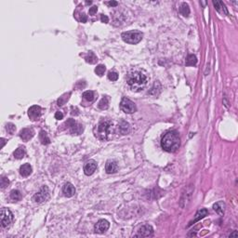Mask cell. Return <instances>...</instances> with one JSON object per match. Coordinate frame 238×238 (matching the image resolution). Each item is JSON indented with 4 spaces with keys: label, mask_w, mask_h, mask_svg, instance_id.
Masks as SVG:
<instances>
[{
    "label": "cell",
    "mask_w": 238,
    "mask_h": 238,
    "mask_svg": "<svg viewBox=\"0 0 238 238\" xmlns=\"http://www.w3.org/2000/svg\"><path fill=\"white\" fill-rule=\"evenodd\" d=\"M126 80L127 87L132 91L139 92L146 88L149 82V76L146 71L140 69V68H135L127 73Z\"/></svg>",
    "instance_id": "obj_1"
},
{
    "label": "cell",
    "mask_w": 238,
    "mask_h": 238,
    "mask_svg": "<svg viewBox=\"0 0 238 238\" xmlns=\"http://www.w3.org/2000/svg\"><path fill=\"white\" fill-rule=\"evenodd\" d=\"M181 144L180 135L177 131L172 130L166 132L161 140V146L162 148L168 153L176 152Z\"/></svg>",
    "instance_id": "obj_2"
},
{
    "label": "cell",
    "mask_w": 238,
    "mask_h": 238,
    "mask_svg": "<svg viewBox=\"0 0 238 238\" xmlns=\"http://www.w3.org/2000/svg\"><path fill=\"white\" fill-rule=\"evenodd\" d=\"M95 137L99 141H108L114 134V124L112 121L105 119L100 121L94 128Z\"/></svg>",
    "instance_id": "obj_3"
},
{
    "label": "cell",
    "mask_w": 238,
    "mask_h": 238,
    "mask_svg": "<svg viewBox=\"0 0 238 238\" xmlns=\"http://www.w3.org/2000/svg\"><path fill=\"white\" fill-rule=\"evenodd\" d=\"M142 33L138 31V30H133V31H128L125 32L121 35L122 39L128 44H138L142 39Z\"/></svg>",
    "instance_id": "obj_4"
},
{
    "label": "cell",
    "mask_w": 238,
    "mask_h": 238,
    "mask_svg": "<svg viewBox=\"0 0 238 238\" xmlns=\"http://www.w3.org/2000/svg\"><path fill=\"white\" fill-rule=\"evenodd\" d=\"M0 219H1V226L3 228H9L13 221V214L10 209L4 208L1 209Z\"/></svg>",
    "instance_id": "obj_5"
},
{
    "label": "cell",
    "mask_w": 238,
    "mask_h": 238,
    "mask_svg": "<svg viewBox=\"0 0 238 238\" xmlns=\"http://www.w3.org/2000/svg\"><path fill=\"white\" fill-rule=\"evenodd\" d=\"M49 199V190L47 186H43L39 192H37L33 197V200L36 203L41 204Z\"/></svg>",
    "instance_id": "obj_6"
},
{
    "label": "cell",
    "mask_w": 238,
    "mask_h": 238,
    "mask_svg": "<svg viewBox=\"0 0 238 238\" xmlns=\"http://www.w3.org/2000/svg\"><path fill=\"white\" fill-rule=\"evenodd\" d=\"M120 109L126 114H133L136 112V110H137L135 103L132 100H130L129 99H127V98L122 99L121 103H120Z\"/></svg>",
    "instance_id": "obj_7"
},
{
    "label": "cell",
    "mask_w": 238,
    "mask_h": 238,
    "mask_svg": "<svg viewBox=\"0 0 238 238\" xmlns=\"http://www.w3.org/2000/svg\"><path fill=\"white\" fill-rule=\"evenodd\" d=\"M110 227V223L106 220H99L94 226V230L98 233H103L105 232Z\"/></svg>",
    "instance_id": "obj_8"
},
{
    "label": "cell",
    "mask_w": 238,
    "mask_h": 238,
    "mask_svg": "<svg viewBox=\"0 0 238 238\" xmlns=\"http://www.w3.org/2000/svg\"><path fill=\"white\" fill-rule=\"evenodd\" d=\"M42 115V108L37 105H33L29 108L28 115L32 120H37Z\"/></svg>",
    "instance_id": "obj_9"
},
{
    "label": "cell",
    "mask_w": 238,
    "mask_h": 238,
    "mask_svg": "<svg viewBox=\"0 0 238 238\" xmlns=\"http://www.w3.org/2000/svg\"><path fill=\"white\" fill-rule=\"evenodd\" d=\"M154 233V229L151 225H143L142 226L139 231H138V234H136L135 236H142V237H148L153 235Z\"/></svg>",
    "instance_id": "obj_10"
},
{
    "label": "cell",
    "mask_w": 238,
    "mask_h": 238,
    "mask_svg": "<svg viewBox=\"0 0 238 238\" xmlns=\"http://www.w3.org/2000/svg\"><path fill=\"white\" fill-rule=\"evenodd\" d=\"M97 169V163L94 160H89L84 166V172L87 176L92 175Z\"/></svg>",
    "instance_id": "obj_11"
},
{
    "label": "cell",
    "mask_w": 238,
    "mask_h": 238,
    "mask_svg": "<svg viewBox=\"0 0 238 238\" xmlns=\"http://www.w3.org/2000/svg\"><path fill=\"white\" fill-rule=\"evenodd\" d=\"M33 135H35V131L33 128H23L20 132V137L23 142H28L30 141Z\"/></svg>",
    "instance_id": "obj_12"
},
{
    "label": "cell",
    "mask_w": 238,
    "mask_h": 238,
    "mask_svg": "<svg viewBox=\"0 0 238 238\" xmlns=\"http://www.w3.org/2000/svg\"><path fill=\"white\" fill-rule=\"evenodd\" d=\"M62 192L64 193L65 196L67 197H72L75 195L76 193V188L74 187V185L70 182H67L64 184L63 188H62Z\"/></svg>",
    "instance_id": "obj_13"
},
{
    "label": "cell",
    "mask_w": 238,
    "mask_h": 238,
    "mask_svg": "<svg viewBox=\"0 0 238 238\" xmlns=\"http://www.w3.org/2000/svg\"><path fill=\"white\" fill-rule=\"evenodd\" d=\"M117 164L115 161L114 160H108L106 165H105V170L108 174H113V173H115L117 171Z\"/></svg>",
    "instance_id": "obj_14"
},
{
    "label": "cell",
    "mask_w": 238,
    "mask_h": 238,
    "mask_svg": "<svg viewBox=\"0 0 238 238\" xmlns=\"http://www.w3.org/2000/svg\"><path fill=\"white\" fill-rule=\"evenodd\" d=\"M208 214H209L208 209H199V210L196 212V214H195V218H194V220H193V221H191V222H190L189 226L193 225V223H195L196 221H199L201 219L205 218Z\"/></svg>",
    "instance_id": "obj_15"
},
{
    "label": "cell",
    "mask_w": 238,
    "mask_h": 238,
    "mask_svg": "<svg viewBox=\"0 0 238 238\" xmlns=\"http://www.w3.org/2000/svg\"><path fill=\"white\" fill-rule=\"evenodd\" d=\"M118 131L121 135H127L130 132V126L126 121H121L118 124Z\"/></svg>",
    "instance_id": "obj_16"
},
{
    "label": "cell",
    "mask_w": 238,
    "mask_h": 238,
    "mask_svg": "<svg viewBox=\"0 0 238 238\" xmlns=\"http://www.w3.org/2000/svg\"><path fill=\"white\" fill-rule=\"evenodd\" d=\"M33 171L32 169V166H30V164H24L22 165L21 167H20V174L22 176V177H28L31 175Z\"/></svg>",
    "instance_id": "obj_17"
},
{
    "label": "cell",
    "mask_w": 238,
    "mask_h": 238,
    "mask_svg": "<svg viewBox=\"0 0 238 238\" xmlns=\"http://www.w3.org/2000/svg\"><path fill=\"white\" fill-rule=\"evenodd\" d=\"M213 5L216 9V10L221 14H228V10H227V8L226 6L224 5L223 2L221 1H213Z\"/></svg>",
    "instance_id": "obj_18"
},
{
    "label": "cell",
    "mask_w": 238,
    "mask_h": 238,
    "mask_svg": "<svg viewBox=\"0 0 238 238\" xmlns=\"http://www.w3.org/2000/svg\"><path fill=\"white\" fill-rule=\"evenodd\" d=\"M109 101H110V97L109 96H104L103 99L99 100V103L98 104L99 108L100 110H106L109 107Z\"/></svg>",
    "instance_id": "obj_19"
},
{
    "label": "cell",
    "mask_w": 238,
    "mask_h": 238,
    "mask_svg": "<svg viewBox=\"0 0 238 238\" xmlns=\"http://www.w3.org/2000/svg\"><path fill=\"white\" fill-rule=\"evenodd\" d=\"M224 209H225V204L222 201H219L213 205V209L220 215H222L224 213Z\"/></svg>",
    "instance_id": "obj_20"
},
{
    "label": "cell",
    "mask_w": 238,
    "mask_h": 238,
    "mask_svg": "<svg viewBox=\"0 0 238 238\" xmlns=\"http://www.w3.org/2000/svg\"><path fill=\"white\" fill-rule=\"evenodd\" d=\"M82 97H83V99H84L85 100L91 103V101H93L94 99H95V93H94V91H92V90H87V91H85V92L83 93Z\"/></svg>",
    "instance_id": "obj_21"
},
{
    "label": "cell",
    "mask_w": 238,
    "mask_h": 238,
    "mask_svg": "<svg viewBox=\"0 0 238 238\" xmlns=\"http://www.w3.org/2000/svg\"><path fill=\"white\" fill-rule=\"evenodd\" d=\"M39 140H40L41 143L44 144V145H47V144L50 143V139L49 138L48 134L45 131H41L39 133Z\"/></svg>",
    "instance_id": "obj_22"
},
{
    "label": "cell",
    "mask_w": 238,
    "mask_h": 238,
    "mask_svg": "<svg viewBox=\"0 0 238 238\" xmlns=\"http://www.w3.org/2000/svg\"><path fill=\"white\" fill-rule=\"evenodd\" d=\"M70 131L72 134H76V135H79L82 131H83V126L78 124V123H76L71 128H70Z\"/></svg>",
    "instance_id": "obj_23"
},
{
    "label": "cell",
    "mask_w": 238,
    "mask_h": 238,
    "mask_svg": "<svg viewBox=\"0 0 238 238\" xmlns=\"http://www.w3.org/2000/svg\"><path fill=\"white\" fill-rule=\"evenodd\" d=\"M14 157L16 159H21L24 157L25 155V148L24 147H19L18 149H16V151L13 154Z\"/></svg>",
    "instance_id": "obj_24"
},
{
    "label": "cell",
    "mask_w": 238,
    "mask_h": 238,
    "mask_svg": "<svg viewBox=\"0 0 238 238\" xmlns=\"http://www.w3.org/2000/svg\"><path fill=\"white\" fill-rule=\"evenodd\" d=\"M10 197L12 201H20L21 199V193L18 190H12L10 193Z\"/></svg>",
    "instance_id": "obj_25"
},
{
    "label": "cell",
    "mask_w": 238,
    "mask_h": 238,
    "mask_svg": "<svg viewBox=\"0 0 238 238\" xmlns=\"http://www.w3.org/2000/svg\"><path fill=\"white\" fill-rule=\"evenodd\" d=\"M180 12L181 13V15H183L184 17H188L190 14V8L188 6V4L186 3H182L181 8H180Z\"/></svg>",
    "instance_id": "obj_26"
},
{
    "label": "cell",
    "mask_w": 238,
    "mask_h": 238,
    "mask_svg": "<svg viewBox=\"0 0 238 238\" xmlns=\"http://www.w3.org/2000/svg\"><path fill=\"white\" fill-rule=\"evenodd\" d=\"M85 60H86V61L87 62H88V63H90V64H94V63H96V61H97V57H96V55L93 53V52H88V54L85 57Z\"/></svg>",
    "instance_id": "obj_27"
},
{
    "label": "cell",
    "mask_w": 238,
    "mask_h": 238,
    "mask_svg": "<svg viewBox=\"0 0 238 238\" xmlns=\"http://www.w3.org/2000/svg\"><path fill=\"white\" fill-rule=\"evenodd\" d=\"M196 62H197V59H196L195 55L191 54L186 59V65L187 66H193V65L196 64Z\"/></svg>",
    "instance_id": "obj_28"
},
{
    "label": "cell",
    "mask_w": 238,
    "mask_h": 238,
    "mask_svg": "<svg viewBox=\"0 0 238 238\" xmlns=\"http://www.w3.org/2000/svg\"><path fill=\"white\" fill-rule=\"evenodd\" d=\"M105 70H106L105 66H104V65H103V64H99V65H98V66L96 67L95 73H96L99 76H103V74H104Z\"/></svg>",
    "instance_id": "obj_29"
},
{
    "label": "cell",
    "mask_w": 238,
    "mask_h": 238,
    "mask_svg": "<svg viewBox=\"0 0 238 238\" xmlns=\"http://www.w3.org/2000/svg\"><path fill=\"white\" fill-rule=\"evenodd\" d=\"M70 94L71 93H68V94H64V95H62L61 97H60V99H58V105L59 106H61V105H63L66 101L69 99V96H70Z\"/></svg>",
    "instance_id": "obj_30"
},
{
    "label": "cell",
    "mask_w": 238,
    "mask_h": 238,
    "mask_svg": "<svg viewBox=\"0 0 238 238\" xmlns=\"http://www.w3.org/2000/svg\"><path fill=\"white\" fill-rule=\"evenodd\" d=\"M6 129H7V131L10 133V134H13L14 132H15V130H16V127H15V125H13L12 123H9V124H7V126H6Z\"/></svg>",
    "instance_id": "obj_31"
},
{
    "label": "cell",
    "mask_w": 238,
    "mask_h": 238,
    "mask_svg": "<svg viewBox=\"0 0 238 238\" xmlns=\"http://www.w3.org/2000/svg\"><path fill=\"white\" fill-rule=\"evenodd\" d=\"M108 78L111 81H116L118 79V74L116 72H109Z\"/></svg>",
    "instance_id": "obj_32"
},
{
    "label": "cell",
    "mask_w": 238,
    "mask_h": 238,
    "mask_svg": "<svg viewBox=\"0 0 238 238\" xmlns=\"http://www.w3.org/2000/svg\"><path fill=\"white\" fill-rule=\"evenodd\" d=\"M9 184H10L9 179L6 178V177H3V178L1 179V189H5Z\"/></svg>",
    "instance_id": "obj_33"
},
{
    "label": "cell",
    "mask_w": 238,
    "mask_h": 238,
    "mask_svg": "<svg viewBox=\"0 0 238 238\" xmlns=\"http://www.w3.org/2000/svg\"><path fill=\"white\" fill-rule=\"evenodd\" d=\"M100 21H101V22H103V23H108L109 22V18L106 15L101 14L100 15Z\"/></svg>",
    "instance_id": "obj_34"
},
{
    "label": "cell",
    "mask_w": 238,
    "mask_h": 238,
    "mask_svg": "<svg viewBox=\"0 0 238 238\" xmlns=\"http://www.w3.org/2000/svg\"><path fill=\"white\" fill-rule=\"evenodd\" d=\"M97 10H98L97 6H93V7H91V8L89 9V14H90V15H94V14L97 12Z\"/></svg>",
    "instance_id": "obj_35"
},
{
    "label": "cell",
    "mask_w": 238,
    "mask_h": 238,
    "mask_svg": "<svg viewBox=\"0 0 238 238\" xmlns=\"http://www.w3.org/2000/svg\"><path fill=\"white\" fill-rule=\"evenodd\" d=\"M87 21H88V17H87V15H86L85 13H82V14H81V16H80V21H81V22H83V23H86V22H87Z\"/></svg>",
    "instance_id": "obj_36"
},
{
    "label": "cell",
    "mask_w": 238,
    "mask_h": 238,
    "mask_svg": "<svg viewBox=\"0 0 238 238\" xmlns=\"http://www.w3.org/2000/svg\"><path fill=\"white\" fill-rule=\"evenodd\" d=\"M55 118L58 119V120L62 119V118H63V114H62L61 112H56V114H55Z\"/></svg>",
    "instance_id": "obj_37"
},
{
    "label": "cell",
    "mask_w": 238,
    "mask_h": 238,
    "mask_svg": "<svg viewBox=\"0 0 238 238\" xmlns=\"http://www.w3.org/2000/svg\"><path fill=\"white\" fill-rule=\"evenodd\" d=\"M106 4H107V5H109V6H111V7H116V6L118 5V3H117L116 1H111V2H107Z\"/></svg>",
    "instance_id": "obj_38"
},
{
    "label": "cell",
    "mask_w": 238,
    "mask_h": 238,
    "mask_svg": "<svg viewBox=\"0 0 238 238\" xmlns=\"http://www.w3.org/2000/svg\"><path fill=\"white\" fill-rule=\"evenodd\" d=\"M232 236H234V237H237V236H238V234H237V232H236V231H234L232 233H231V234H230V237H232Z\"/></svg>",
    "instance_id": "obj_39"
},
{
    "label": "cell",
    "mask_w": 238,
    "mask_h": 238,
    "mask_svg": "<svg viewBox=\"0 0 238 238\" xmlns=\"http://www.w3.org/2000/svg\"><path fill=\"white\" fill-rule=\"evenodd\" d=\"M1 141H2V146H1V147H3V146L5 145V140L2 138V139H1Z\"/></svg>",
    "instance_id": "obj_40"
},
{
    "label": "cell",
    "mask_w": 238,
    "mask_h": 238,
    "mask_svg": "<svg viewBox=\"0 0 238 238\" xmlns=\"http://www.w3.org/2000/svg\"><path fill=\"white\" fill-rule=\"evenodd\" d=\"M87 4H91V1H87Z\"/></svg>",
    "instance_id": "obj_41"
}]
</instances>
